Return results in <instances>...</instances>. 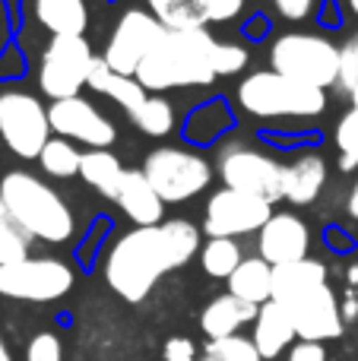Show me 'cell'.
Instances as JSON below:
<instances>
[{"label": "cell", "mask_w": 358, "mask_h": 361, "mask_svg": "<svg viewBox=\"0 0 358 361\" xmlns=\"http://www.w3.org/2000/svg\"><path fill=\"white\" fill-rule=\"evenodd\" d=\"M82 156H86V152L76 143H70V140H63V137H51V143L44 146L42 156H38V165H42V171L51 178H73V175H80V169H82Z\"/></svg>", "instance_id": "27"}, {"label": "cell", "mask_w": 358, "mask_h": 361, "mask_svg": "<svg viewBox=\"0 0 358 361\" xmlns=\"http://www.w3.org/2000/svg\"><path fill=\"white\" fill-rule=\"evenodd\" d=\"M257 257H264L270 267L308 260L311 250V228L295 212H273V219L257 235Z\"/></svg>", "instance_id": "15"}, {"label": "cell", "mask_w": 358, "mask_h": 361, "mask_svg": "<svg viewBox=\"0 0 358 361\" xmlns=\"http://www.w3.org/2000/svg\"><path fill=\"white\" fill-rule=\"evenodd\" d=\"M0 200L10 209L13 222L32 238L44 244H67L76 231L73 209L67 200L32 171H6L0 178Z\"/></svg>", "instance_id": "3"}, {"label": "cell", "mask_w": 358, "mask_h": 361, "mask_svg": "<svg viewBox=\"0 0 358 361\" xmlns=\"http://www.w3.org/2000/svg\"><path fill=\"white\" fill-rule=\"evenodd\" d=\"M216 175L222 178V187L264 197L270 203L283 200V165L260 149H251L245 143H226L216 159Z\"/></svg>", "instance_id": "10"}, {"label": "cell", "mask_w": 358, "mask_h": 361, "mask_svg": "<svg viewBox=\"0 0 358 361\" xmlns=\"http://www.w3.org/2000/svg\"><path fill=\"white\" fill-rule=\"evenodd\" d=\"M245 0H209V23H232L241 16Z\"/></svg>", "instance_id": "37"}, {"label": "cell", "mask_w": 358, "mask_h": 361, "mask_svg": "<svg viewBox=\"0 0 358 361\" xmlns=\"http://www.w3.org/2000/svg\"><path fill=\"white\" fill-rule=\"evenodd\" d=\"M32 10L51 38H86L89 6L86 0H32Z\"/></svg>", "instance_id": "21"}, {"label": "cell", "mask_w": 358, "mask_h": 361, "mask_svg": "<svg viewBox=\"0 0 358 361\" xmlns=\"http://www.w3.org/2000/svg\"><path fill=\"white\" fill-rule=\"evenodd\" d=\"M251 54L238 42H219L216 44V76H238L247 67Z\"/></svg>", "instance_id": "32"}, {"label": "cell", "mask_w": 358, "mask_h": 361, "mask_svg": "<svg viewBox=\"0 0 358 361\" xmlns=\"http://www.w3.org/2000/svg\"><path fill=\"white\" fill-rule=\"evenodd\" d=\"M327 286V267L314 257L298 263H285V267H273V301L283 307L302 301L304 295L317 292Z\"/></svg>", "instance_id": "18"}, {"label": "cell", "mask_w": 358, "mask_h": 361, "mask_svg": "<svg viewBox=\"0 0 358 361\" xmlns=\"http://www.w3.org/2000/svg\"><path fill=\"white\" fill-rule=\"evenodd\" d=\"M295 324L298 339L304 343H327V339H340L346 330V317H342V305L330 286L317 288V292L304 295L302 301L285 307Z\"/></svg>", "instance_id": "14"}, {"label": "cell", "mask_w": 358, "mask_h": 361, "mask_svg": "<svg viewBox=\"0 0 358 361\" xmlns=\"http://www.w3.org/2000/svg\"><path fill=\"white\" fill-rule=\"evenodd\" d=\"M118 209L133 222V228H152V225L165 222V200L156 193L143 169H127L121 178L118 197H114Z\"/></svg>", "instance_id": "16"}, {"label": "cell", "mask_w": 358, "mask_h": 361, "mask_svg": "<svg viewBox=\"0 0 358 361\" xmlns=\"http://www.w3.org/2000/svg\"><path fill=\"white\" fill-rule=\"evenodd\" d=\"M251 339H254V345H257L260 358L273 361L295 345L298 333H295V324H292L289 311H285L283 305H276V301H266V305L257 311Z\"/></svg>", "instance_id": "19"}, {"label": "cell", "mask_w": 358, "mask_h": 361, "mask_svg": "<svg viewBox=\"0 0 358 361\" xmlns=\"http://www.w3.org/2000/svg\"><path fill=\"white\" fill-rule=\"evenodd\" d=\"M73 269L57 257H25L0 267V295L13 301H57L73 288Z\"/></svg>", "instance_id": "8"}, {"label": "cell", "mask_w": 358, "mask_h": 361, "mask_svg": "<svg viewBox=\"0 0 358 361\" xmlns=\"http://www.w3.org/2000/svg\"><path fill=\"white\" fill-rule=\"evenodd\" d=\"M336 86L346 95H352L358 86V32L346 38V44H340V82Z\"/></svg>", "instance_id": "33"}, {"label": "cell", "mask_w": 358, "mask_h": 361, "mask_svg": "<svg viewBox=\"0 0 358 361\" xmlns=\"http://www.w3.org/2000/svg\"><path fill=\"white\" fill-rule=\"evenodd\" d=\"M130 118H133V127H137L140 133H146V137H152V140L168 137L178 124L175 105H171L168 99H162V95H149Z\"/></svg>", "instance_id": "26"}, {"label": "cell", "mask_w": 358, "mask_h": 361, "mask_svg": "<svg viewBox=\"0 0 358 361\" xmlns=\"http://www.w3.org/2000/svg\"><path fill=\"white\" fill-rule=\"evenodd\" d=\"M238 105L251 118L279 121V118H321L327 111V92L295 82L289 76H279L273 70H257L245 76L238 86Z\"/></svg>", "instance_id": "4"}, {"label": "cell", "mask_w": 358, "mask_h": 361, "mask_svg": "<svg viewBox=\"0 0 358 361\" xmlns=\"http://www.w3.org/2000/svg\"><path fill=\"white\" fill-rule=\"evenodd\" d=\"M4 38H6V13H4V4H0V48H4Z\"/></svg>", "instance_id": "40"}, {"label": "cell", "mask_w": 358, "mask_h": 361, "mask_svg": "<svg viewBox=\"0 0 358 361\" xmlns=\"http://www.w3.org/2000/svg\"><path fill=\"white\" fill-rule=\"evenodd\" d=\"M216 44L206 29L165 32V38L149 51L137 70V82L146 92H168V89L209 86L216 80Z\"/></svg>", "instance_id": "2"}, {"label": "cell", "mask_w": 358, "mask_h": 361, "mask_svg": "<svg viewBox=\"0 0 358 361\" xmlns=\"http://www.w3.org/2000/svg\"><path fill=\"white\" fill-rule=\"evenodd\" d=\"M95 54L86 38H51L38 61V89L51 102L76 99L82 86H89V70Z\"/></svg>", "instance_id": "9"}, {"label": "cell", "mask_w": 358, "mask_h": 361, "mask_svg": "<svg viewBox=\"0 0 358 361\" xmlns=\"http://www.w3.org/2000/svg\"><path fill=\"white\" fill-rule=\"evenodd\" d=\"M346 212H349L352 219H358V178H355L352 190H349V197H346Z\"/></svg>", "instance_id": "39"}, {"label": "cell", "mask_w": 358, "mask_h": 361, "mask_svg": "<svg viewBox=\"0 0 358 361\" xmlns=\"http://www.w3.org/2000/svg\"><path fill=\"white\" fill-rule=\"evenodd\" d=\"M270 4H273V10L283 19H289V23H304V19H311L317 10V0H270Z\"/></svg>", "instance_id": "35"}, {"label": "cell", "mask_w": 358, "mask_h": 361, "mask_svg": "<svg viewBox=\"0 0 358 361\" xmlns=\"http://www.w3.org/2000/svg\"><path fill=\"white\" fill-rule=\"evenodd\" d=\"M89 86H92L99 95H108V99H111L114 105L124 108L127 114H133L146 99H149V92L137 82V76L114 73V70L105 63V57H95L92 70H89Z\"/></svg>", "instance_id": "22"}, {"label": "cell", "mask_w": 358, "mask_h": 361, "mask_svg": "<svg viewBox=\"0 0 358 361\" xmlns=\"http://www.w3.org/2000/svg\"><path fill=\"white\" fill-rule=\"evenodd\" d=\"M336 149H340V169L355 171L358 169V108H349L336 124Z\"/></svg>", "instance_id": "31"}, {"label": "cell", "mask_w": 358, "mask_h": 361, "mask_svg": "<svg viewBox=\"0 0 358 361\" xmlns=\"http://www.w3.org/2000/svg\"><path fill=\"white\" fill-rule=\"evenodd\" d=\"M51 121L48 105L38 95L25 92V89H0V143L13 152V156L32 159L42 156V149L51 143Z\"/></svg>", "instance_id": "6"}, {"label": "cell", "mask_w": 358, "mask_h": 361, "mask_svg": "<svg viewBox=\"0 0 358 361\" xmlns=\"http://www.w3.org/2000/svg\"><path fill=\"white\" fill-rule=\"evenodd\" d=\"M228 295L264 307L266 301H273V267L264 257H245L241 267L228 276Z\"/></svg>", "instance_id": "23"}, {"label": "cell", "mask_w": 358, "mask_h": 361, "mask_svg": "<svg viewBox=\"0 0 358 361\" xmlns=\"http://www.w3.org/2000/svg\"><path fill=\"white\" fill-rule=\"evenodd\" d=\"M165 361H200V352H197L194 339L187 336H171L168 343H165Z\"/></svg>", "instance_id": "36"}, {"label": "cell", "mask_w": 358, "mask_h": 361, "mask_svg": "<svg viewBox=\"0 0 358 361\" xmlns=\"http://www.w3.org/2000/svg\"><path fill=\"white\" fill-rule=\"evenodd\" d=\"M143 175L165 203H187L213 180V165L184 146H159L143 159Z\"/></svg>", "instance_id": "7"}, {"label": "cell", "mask_w": 358, "mask_h": 361, "mask_svg": "<svg viewBox=\"0 0 358 361\" xmlns=\"http://www.w3.org/2000/svg\"><path fill=\"white\" fill-rule=\"evenodd\" d=\"M346 6H349V13H355L358 16V0H346Z\"/></svg>", "instance_id": "44"}, {"label": "cell", "mask_w": 358, "mask_h": 361, "mask_svg": "<svg viewBox=\"0 0 358 361\" xmlns=\"http://www.w3.org/2000/svg\"><path fill=\"white\" fill-rule=\"evenodd\" d=\"M355 314H358V301H349V305L342 307V317L349 320V317H355Z\"/></svg>", "instance_id": "41"}, {"label": "cell", "mask_w": 358, "mask_h": 361, "mask_svg": "<svg viewBox=\"0 0 358 361\" xmlns=\"http://www.w3.org/2000/svg\"><path fill=\"white\" fill-rule=\"evenodd\" d=\"M270 70L327 92L340 82V44L317 32H283L270 44Z\"/></svg>", "instance_id": "5"}, {"label": "cell", "mask_w": 358, "mask_h": 361, "mask_svg": "<svg viewBox=\"0 0 358 361\" xmlns=\"http://www.w3.org/2000/svg\"><path fill=\"white\" fill-rule=\"evenodd\" d=\"M25 361H63V345L54 333H38L25 345Z\"/></svg>", "instance_id": "34"}, {"label": "cell", "mask_w": 358, "mask_h": 361, "mask_svg": "<svg viewBox=\"0 0 358 361\" xmlns=\"http://www.w3.org/2000/svg\"><path fill=\"white\" fill-rule=\"evenodd\" d=\"M241 247L238 241L232 238H209L206 244L200 247V263H203V273L213 276V279H226L241 267Z\"/></svg>", "instance_id": "28"}, {"label": "cell", "mask_w": 358, "mask_h": 361, "mask_svg": "<svg viewBox=\"0 0 358 361\" xmlns=\"http://www.w3.org/2000/svg\"><path fill=\"white\" fill-rule=\"evenodd\" d=\"M29 244H32V238L13 222L10 209H6L4 200H0V267L25 260V257H29Z\"/></svg>", "instance_id": "29"}, {"label": "cell", "mask_w": 358, "mask_h": 361, "mask_svg": "<svg viewBox=\"0 0 358 361\" xmlns=\"http://www.w3.org/2000/svg\"><path fill=\"white\" fill-rule=\"evenodd\" d=\"M349 99H352V108H358V86H355V92L349 95Z\"/></svg>", "instance_id": "45"}, {"label": "cell", "mask_w": 358, "mask_h": 361, "mask_svg": "<svg viewBox=\"0 0 358 361\" xmlns=\"http://www.w3.org/2000/svg\"><path fill=\"white\" fill-rule=\"evenodd\" d=\"M327 187V162L317 152H302L283 165V200L295 206H311Z\"/></svg>", "instance_id": "17"}, {"label": "cell", "mask_w": 358, "mask_h": 361, "mask_svg": "<svg viewBox=\"0 0 358 361\" xmlns=\"http://www.w3.org/2000/svg\"><path fill=\"white\" fill-rule=\"evenodd\" d=\"M260 307L247 305V301L235 298V295H219L213 298L200 314V330L206 333L209 339H228V336H238L241 326L254 324L257 320Z\"/></svg>", "instance_id": "20"}, {"label": "cell", "mask_w": 358, "mask_h": 361, "mask_svg": "<svg viewBox=\"0 0 358 361\" xmlns=\"http://www.w3.org/2000/svg\"><path fill=\"white\" fill-rule=\"evenodd\" d=\"M165 25L149 10H127L118 16L105 44V63L121 76H137L140 63L165 38Z\"/></svg>", "instance_id": "11"}, {"label": "cell", "mask_w": 358, "mask_h": 361, "mask_svg": "<svg viewBox=\"0 0 358 361\" xmlns=\"http://www.w3.org/2000/svg\"><path fill=\"white\" fill-rule=\"evenodd\" d=\"M0 361H13V355H10V349H6L4 339H0Z\"/></svg>", "instance_id": "42"}, {"label": "cell", "mask_w": 358, "mask_h": 361, "mask_svg": "<svg viewBox=\"0 0 358 361\" xmlns=\"http://www.w3.org/2000/svg\"><path fill=\"white\" fill-rule=\"evenodd\" d=\"M349 282H352V286H358V267H349Z\"/></svg>", "instance_id": "43"}, {"label": "cell", "mask_w": 358, "mask_h": 361, "mask_svg": "<svg viewBox=\"0 0 358 361\" xmlns=\"http://www.w3.org/2000/svg\"><path fill=\"white\" fill-rule=\"evenodd\" d=\"M48 121H51L54 137H63L80 146H92V149H108V146H114V140H118L114 121H108L86 95L51 102Z\"/></svg>", "instance_id": "13"}, {"label": "cell", "mask_w": 358, "mask_h": 361, "mask_svg": "<svg viewBox=\"0 0 358 361\" xmlns=\"http://www.w3.org/2000/svg\"><path fill=\"white\" fill-rule=\"evenodd\" d=\"M200 254V228L190 219H165L152 228H130L105 257V282L114 295L140 305L165 273L187 267Z\"/></svg>", "instance_id": "1"}, {"label": "cell", "mask_w": 358, "mask_h": 361, "mask_svg": "<svg viewBox=\"0 0 358 361\" xmlns=\"http://www.w3.org/2000/svg\"><path fill=\"white\" fill-rule=\"evenodd\" d=\"M200 361H264L251 336H228V339H209L203 345Z\"/></svg>", "instance_id": "30"}, {"label": "cell", "mask_w": 358, "mask_h": 361, "mask_svg": "<svg viewBox=\"0 0 358 361\" xmlns=\"http://www.w3.org/2000/svg\"><path fill=\"white\" fill-rule=\"evenodd\" d=\"M124 171H127V169L121 165V159L114 156L111 149H89L86 156H82L80 178L86 180V184L92 187L99 197H105V200H111V203H114Z\"/></svg>", "instance_id": "25"}, {"label": "cell", "mask_w": 358, "mask_h": 361, "mask_svg": "<svg viewBox=\"0 0 358 361\" xmlns=\"http://www.w3.org/2000/svg\"><path fill=\"white\" fill-rule=\"evenodd\" d=\"M285 361H327V349H323V343H304V339H298L289 349V358Z\"/></svg>", "instance_id": "38"}, {"label": "cell", "mask_w": 358, "mask_h": 361, "mask_svg": "<svg viewBox=\"0 0 358 361\" xmlns=\"http://www.w3.org/2000/svg\"><path fill=\"white\" fill-rule=\"evenodd\" d=\"M273 219V203L264 197H251V193L222 187L206 200L203 209V231L209 238H241L254 235Z\"/></svg>", "instance_id": "12"}, {"label": "cell", "mask_w": 358, "mask_h": 361, "mask_svg": "<svg viewBox=\"0 0 358 361\" xmlns=\"http://www.w3.org/2000/svg\"><path fill=\"white\" fill-rule=\"evenodd\" d=\"M146 6L168 32H190L209 25V0H146Z\"/></svg>", "instance_id": "24"}]
</instances>
